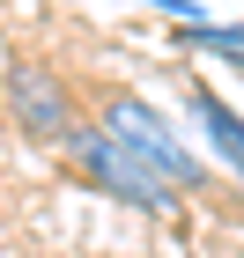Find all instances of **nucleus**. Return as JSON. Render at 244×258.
Returning a JSON list of instances; mask_svg holds the SVG:
<instances>
[{"label":"nucleus","mask_w":244,"mask_h":258,"mask_svg":"<svg viewBox=\"0 0 244 258\" xmlns=\"http://www.w3.org/2000/svg\"><path fill=\"white\" fill-rule=\"evenodd\" d=\"M185 44H200V52H222V59H244V22H192Z\"/></svg>","instance_id":"39448f33"},{"label":"nucleus","mask_w":244,"mask_h":258,"mask_svg":"<svg viewBox=\"0 0 244 258\" xmlns=\"http://www.w3.org/2000/svg\"><path fill=\"white\" fill-rule=\"evenodd\" d=\"M96 125H104L111 140H119V148H133V155H141V162H148V170H156V177L170 184L178 199L207 184V162L192 155V148H185V140L170 133V125H163V118L148 111L141 96H126V89H111V96L96 103Z\"/></svg>","instance_id":"f257e3e1"},{"label":"nucleus","mask_w":244,"mask_h":258,"mask_svg":"<svg viewBox=\"0 0 244 258\" xmlns=\"http://www.w3.org/2000/svg\"><path fill=\"white\" fill-rule=\"evenodd\" d=\"M67 162L81 170V184H96L104 199H126L133 214H178V192H170L133 148H119L104 125H81V133L67 140Z\"/></svg>","instance_id":"f03ea898"},{"label":"nucleus","mask_w":244,"mask_h":258,"mask_svg":"<svg viewBox=\"0 0 244 258\" xmlns=\"http://www.w3.org/2000/svg\"><path fill=\"white\" fill-rule=\"evenodd\" d=\"M0 111H8V125H22L30 140H74L81 125H74V89H67L52 67H37V59H15L8 67V81H0Z\"/></svg>","instance_id":"7ed1b4c3"},{"label":"nucleus","mask_w":244,"mask_h":258,"mask_svg":"<svg viewBox=\"0 0 244 258\" xmlns=\"http://www.w3.org/2000/svg\"><path fill=\"white\" fill-rule=\"evenodd\" d=\"M192 111H200V125H207V140H215V155L237 170V184H244V118L229 111L215 89H192Z\"/></svg>","instance_id":"20e7f679"}]
</instances>
